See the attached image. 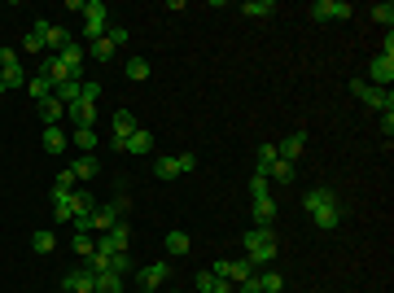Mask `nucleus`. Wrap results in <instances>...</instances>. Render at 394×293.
<instances>
[{"label": "nucleus", "mask_w": 394, "mask_h": 293, "mask_svg": "<svg viewBox=\"0 0 394 293\" xmlns=\"http://www.w3.org/2000/svg\"><path fill=\"white\" fill-rule=\"evenodd\" d=\"M303 145H307V136H303V132H294V136H285L281 145H276V154H281L285 162H298V158H303Z\"/></svg>", "instance_id": "obj_14"}, {"label": "nucleus", "mask_w": 394, "mask_h": 293, "mask_svg": "<svg viewBox=\"0 0 394 293\" xmlns=\"http://www.w3.org/2000/svg\"><path fill=\"white\" fill-rule=\"evenodd\" d=\"M40 75L49 79L53 88H62V84H75V75L66 70V62H62L57 53H44V62H40Z\"/></svg>", "instance_id": "obj_7"}, {"label": "nucleus", "mask_w": 394, "mask_h": 293, "mask_svg": "<svg viewBox=\"0 0 394 293\" xmlns=\"http://www.w3.org/2000/svg\"><path fill=\"white\" fill-rule=\"evenodd\" d=\"M70 245H75V254H79V259H88V254L97 250V241H92V232H75V237H70Z\"/></svg>", "instance_id": "obj_36"}, {"label": "nucleus", "mask_w": 394, "mask_h": 293, "mask_svg": "<svg viewBox=\"0 0 394 293\" xmlns=\"http://www.w3.org/2000/svg\"><path fill=\"white\" fill-rule=\"evenodd\" d=\"M276 158H281V154H276V145H259V171H267Z\"/></svg>", "instance_id": "obj_41"}, {"label": "nucleus", "mask_w": 394, "mask_h": 293, "mask_svg": "<svg viewBox=\"0 0 394 293\" xmlns=\"http://www.w3.org/2000/svg\"><path fill=\"white\" fill-rule=\"evenodd\" d=\"M351 97L364 101L368 110H377V114H394V97H390L386 88H373L368 79H351Z\"/></svg>", "instance_id": "obj_1"}, {"label": "nucleus", "mask_w": 394, "mask_h": 293, "mask_svg": "<svg viewBox=\"0 0 394 293\" xmlns=\"http://www.w3.org/2000/svg\"><path fill=\"white\" fill-rule=\"evenodd\" d=\"M70 171H75V180H92V175H97V158L83 154V158H75V167H70Z\"/></svg>", "instance_id": "obj_34"}, {"label": "nucleus", "mask_w": 394, "mask_h": 293, "mask_svg": "<svg viewBox=\"0 0 394 293\" xmlns=\"http://www.w3.org/2000/svg\"><path fill=\"white\" fill-rule=\"evenodd\" d=\"M0 79H5V92L9 88H27V70H22L18 53L5 49V44H0Z\"/></svg>", "instance_id": "obj_3"}, {"label": "nucleus", "mask_w": 394, "mask_h": 293, "mask_svg": "<svg viewBox=\"0 0 394 293\" xmlns=\"http://www.w3.org/2000/svg\"><path fill=\"white\" fill-rule=\"evenodd\" d=\"M123 70H127V79H131V84H145V79H149V62H145V57H131V62H127Z\"/></svg>", "instance_id": "obj_31"}, {"label": "nucleus", "mask_w": 394, "mask_h": 293, "mask_svg": "<svg viewBox=\"0 0 394 293\" xmlns=\"http://www.w3.org/2000/svg\"><path fill=\"white\" fill-rule=\"evenodd\" d=\"M373 22H381V27H394V5H390V0H386V5H373Z\"/></svg>", "instance_id": "obj_40"}, {"label": "nucleus", "mask_w": 394, "mask_h": 293, "mask_svg": "<svg viewBox=\"0 0 394 293\" xmlns=\"http://www.w3.org/2000/svg\"><path fill=\"white\" fill-rule=\"evenodd\" d=\"M303 206H307V215H316V210H325V206H342V197H338V189H307Z\"/></svg>", "instance_id": "obj_10"}, {"label": "nucleus", "mask_w": 394, "mask_h": 293, "mask_svg": "<svg viewBox=\"0 0 394 293\" xmlns=\"http://www.w3.org/2000/svg\"><path fill=\"white\" fill-rule=\"evenodd\" d=\"M31 245H35V254H53V245H57V237H53V228H40L31 237Z\"/></svg>", "instance_id": "obj_35"}, {"label": "nucleus", "mask_w": 394, "mask_h": 293, "mask_svg": "<svg viewBox=\"0 0 394 293\" xmlns=\"http://www.w3.org/2000/svg\"><path fill=\"white\" fill-rule=\"evenodd\" d=\"M188 250H193L188 232H180V228H175V232H166V254H188Z\"/></svg>", "instance_id": "obj_29"}, {"label": "nucleus", "mask_w": 394, "mask_h": 293, "mask_svg": "<svg viewBox=\"0 0 394 293\" xmlns=\"http://www.w3.org/2000/svg\"><path fill=\"white\" fill-rule=\"evenodd\" d=\"M153 175H158V180H175V175H180V158H158L153 162Z\"/></svg>", "instance_id": "obj_32"}, {"label": "nucleus", "mask_w": 394, "mask_h": 293, "mask_svg": "<svg viewBox=\"0 0 394 293\" xmlns=\"http://www.w3.org/2000/svg\"><path fill=\"white\" fill-rule=\"evenodd\" d=\"M311 219H316V228H325V232H329V228H338L342 219H346V206H325V210H316Z\"/></svg>", "instance_id": "obj_20"}, {"label": "nucleus", "mask_w": 394, "mask_h": 293, "mask_svg": "<svg viewBox=\"0 0 394 293\" xmlns=\"http://www.w3.org/2000/svg\"><path fill=\"white\" fill-rule=\"evenodd\" d=\"M381 136H386V145H390V136H394V114H381Z\"/></svg>", "instance_id": "obj_47"}, {"label": "nucleus", "mask_w": 394, "mask_h": 293, "mask_svg": "<svg viewBox=\"0 0 394 293\" xmlns=\"http://www.w3.org/2000/svg\"><path fill=\"white\" fill-rule=\"evenodd\" d=\"M110 31V18H83V40H101V35Z\"/></svg>", "instance_id": "obj_30"}, {"label": "nucleus", "mask_w": 394, "mask_h": 293, "mask_svg": "<svg viewBox=\"0 0 394 293\" xmlns=\"http://www.w3.org/2000/svg\"><path fill=\"white\" fill-rule=\"evenodd\" d=\"M105 35H110V44H114V49H123V44L131 40V31H127V27H110Z\"/></svg>", "instance_id": "obj_42"}, {"label": "nucleus", "mask_w": 394, "mask_h": 293, "mask_svg": "<svg viewBox=\"0 0 394 293\" xmlns=\"http://www.w3.org/2000/svg\"><path fill=\"white\" fill-rule=\"evenodd\" d=\"M62 289H66V293H92V289H97V272H88V267H75V272H66Z\"/></svg>", "instance_id": "obj_11"}, {"label": "nucleus", "mask_w": 394, "mask_h": 293, "mask_svg": "<svg viewBox=\"0 0 394 293\" xmlns=\"http://www.w3.org/2000/svg\"><path fill=\"white\" fill-rule=\"evenodd\" d=\"M22 49H27V53H44V44H40V40H35V35L27 31V35H22Z\"/></svg>", "instance_id": "obj_45"}, {"label": "nucleus", "mask_w": 394, "mask_h": 293, "mask_svg": "<svg viewBox=\"0 0 394 293\" xmlns=\"http://www.w3.org/2000/svg\"><path fill=\"white\" fill-rule=\"evenodd\" d=\"M166 276H171V267H166V263H149V267H140V272H136L140 289H149V293H158L166 285Z\"/></svg>", "instance_id": "obj_9"}, {"label": "nucleus", "mask_w": 394, "mask_h": 293, "mask_svg": "<svg viewBox=\"0 0 394 293\" xmlns=\"http://www.w3.org/2000/svg\"><path fill=\"white\" fill-rule=\"evenodd\" d=\"M97 97H101V84H88V79H83V97H79V101H92V105H97Z\"/></svg>", "instance_id": "obj_44"}, {"label": "nucleus", "mask_w": 394, "mask_h": 293, "mask_svg": "<svg viewBox=\"0 0 394 293\" xmlns=\"http://www.w3.org/2000/svg\"><path fill=\"white\" fill-rule=\"evenodd\" d=\"M127 241H131L127 224H114L110 232H101V237H97V250H92V254H101V259H118V254H127Z\"/></svg>", "instance_id": "obj_2"}, {"label": "nucleus", "mask_w": 394, "mask_h": 293, "mask_svg": "<svg viewBox=\"0 0 394 293\" xmlns=\"http://www.w3.org/2000/svg\"><path fill=\"white\" fill-rule=\"evenodd\" d=\"M136 114H131V110H118L114 114V119H110V149H114V154H123V145H127V136L131 132H136Z\"/></svg>", "instance_id": "obj_4"}, {"label": "nucleus", "mask_w": 394, "mask_h": 293, "mask_svg": "<svg viewBox=\"0 0 394 293\" xmlns=\"http://www.w3.org/2000/svg\"><path fill=\"white\" fill-rule=\"evenodd\" d=\"M368 84H373V88H386V92H390V84H394V57L377 53L373 62H368Z\"/></svg>", "instance_id": "obj_6"}, {"label": "nucleus", "mask_w": 394, "mask_h": 293, "mask_svg": "<svg viewBox=\"0 0 394 293\" xmlns=\"http://www.w3.org/2000/svg\"><path fill=\"white\" fill-rule=\"evenodd\" d=\"M40 119H44V127H57L66 119V105L57 101V97H49V101H40Z\"/></svg>", "instance_id": "obj_17"}, {"label": "nucleus", "mask_w": 394, "mask_h": 293, "mask_svg": "<svg viewBox=\"0 0 394 293\" xmlns=\"http://www.w3.org/2000/svg\"><path fill=\"white\" fill-rule=\"evenodd\" d=\"M232 293H263V285H259V276H250V280H241Z\"/></svg>", "instance_id": "obj_43"}, {"label": "nucleus", "mask_w": 394, "mask_h": 293, "mask_svg": "<svg viewBox=\"0 0 394 293\" xmlns=\"http://www.w3.org/2000/svg\"><path fill=\"white\" fill-rule=\"evenodd\" d=\"M237 285L232 280H223V276H215V272H201L197 276V293H232Z\"/></svg>", "instance_id": "obj_13"}, {"label": "nucleus", "mask_w": 394, "mask_h": 293, "mask_svg": "<svg viewBox=\"0 0 394 293\" xmlns=\"http://www.w3.org/2000/svg\"><path fill=\"white\" fill-rule=\"evenodd\" d=\"M241 241H245V254H250V250H259V245L276 241V232H272V228H259V224H254V228H245V237H241Z\"/></svg>", "instance_id": "obj_23"}, {"label": "nucleus", "mask_w": 394, "mask_h": 293, "mask_svg": "<svg viewBox=\"0 0 394 293\" xmlns=\"http://www.w3.org/2000/svg\"><path fill=\"white\" fill-rule=\"evenodd\" d=\"M75 171H62V175H57V180H53V202H62V197H70V193H75Z\"/></svg>", "instance_id": "obj_26"}, {"label": "nucleus", "mask_w": 394, "mask_h": 293, "mask_svg": "<svg viewBox=\"0 0 394 293\" xmlns=\"http://www.w3.org/2000/svg\"><path fill=\"white\" fill-rule=\"evenodd\" d=\"M259 285H263V293H285L281 272H263V276H259Z\"/></svg>", "instance_id": "obj_39"}, {"label": "nucleus", "mask_w": 394, "mask_h": 293, "mask_svg": "<svg viewBox=\"0 0 394 293\" xmlns=\"http://www.w3.org/2000/svg\"><path fill=\"white\" fill-rule=\"evenodd\" d=\"M75 149L92 154V149H97V132H92V127H79V132H75Z\"/></svg>", "instance_id": "obj_38"}, {"label": "nucleus", "mask_w": 394, "mask_h": 293, "mask_svg": "<svg viewBox=\"0 0 394 293\" xmlns=\"http://www.w3.org/2000/svg\"><path fill=\"white\" fill-rule=\"evenodd\" d=\"M188 171H197V154H180V175H188Z\"/></svg>", "instance_id": "obj_46"}, {"label": "nucleus", "mask_w": 394, "mask_h": 293, "mask_svg": "<svg viewBox=\"0 0 394 293\" xmlns=\"http://www.w3.org/2000/svg\"><path fill=\"white\" fill-rule=\"evenodd\" d=\"M140 293H149V289H140Z\"/></svg>", "instance_id": "obj_49"}, {"label": "nucleus", "mask_w": 394, "mask_h": 293, "mask_svg": "<svg viewBox=\"0 0 394 293\" xmlns=\"http://www.w3.org/2000/svg\"><path fill=\"white\" fill-rule=\"evenodd\" d=\"M276 215H281V210H276L272 197H259V202H254V224L259 228H272V224H276Z\"/></svg>", "instance_id": "obj_15"}, {"label": "nucleus", "mask_w": 394, "mask_h": 293, "mask_svg": "<svg viewBox=\"0 0 394 293\" xmlns=\"http://www.w3.org/2000/svg\"><path fill=\"white\" fill-rule=\"evenodd\" d=\"M70 197H75V193H70ZM70 197L53 202V224H75V206H70Z\"/></svg>", "instance_id": "obj_33"}, {"label": "nucleus", "mask_w": 394, "mask_h": 293, "mask_svg": "<svg viewBox=\"0 0 394 293\" xmlns=\"http://www.w3.org/2000/svg\"><path fill=\"white\" fill-rule=\"evenodd\" d=\"M250 197H254V202L259 197H272V180L263 171H254V180H250Z\"/></svg>", "instance_id": "obj_37"}, {"label": "nucleus", "mask_w": 394, "mask_h": 293, "mask_svg": "<svg viewBox=\"0 0 394 293\" xmlns=\"http://www.w3.org/2000/svg\"><path fill=\"white\" fill-rule=\"evenodd\" d=\"M0 97H5V79H0Z\"/></svg>", "instance_id": "obj_48"}, {"label": "nucleus", "mask_w": 394, "mask_h": 293, "mask_svg": "<svg viewBox=\"0 0 394 293\" xmlns=\"http://www.w3.org/2000/svg\"><path fill=\"white\" fill-rule=\"evenodd\" d=\"M92 293H123V276L118 272H97V289Z\"/></svg>", "instance_id": "obj_27"}, {"label": "nucleus", "mask_w": 394, "mask_h": 293, "mask_svg": "<svg viewBox=\"0 0 394 293\" xmlns=\"http://www.w3.org/2000/svg\"><path fill=\"white\" fill-rule=\"evenodd\" d=\"M44 149H49V154H66V149H70V140H66L62 127H44Z\"/></svg>", "instance_id": "obj_24"}, {"label": "nucleus", "mask_w": 394, "mask_h": 293, "mask_svg": "<svg viewBox=\"0 0 394 293\" xmlns=\"http://www.w3.org/2000/svg\"><path fill=\"white\" fill-rule=\"evenodd\" d=\"M210 272L215 276H223V280H232V285H241V280H250V276H254V263H250V259H215L210 263Z\"/></svg>", "instance_id": "obj_5"}, {"label": "nucleus", "mask_w": 394, "mask_h": 293, "mask_svg": "<svg viewBox=\"0 0 394 293\" xmlns=\"http://www.w3.org/2000/svg\"><path fill=\"white\" fill-rule=\"evenodd\" d=\"M241 14L245 18H272V14H276V5H272V0H245Z\"/></svg>", "instance_id": "obj_28"}, {"label": "nucleus", "mask_w": 394, "mask_h": 293, "mask_svg": "<svg viewBox=\"0 0 394 293\" xmlns=\"http://www.w3.org/2000/svg\"><path fill=\"white\" fill-rule=\"evenodd\" d=\"M27 92H31V101L40 105V101H49V97H53V84L40 75V70H35V75H27Z\"/></svg>", "instance_id": "obj_16"}, {"label": "nucleus", "mask_w": 394, "mask_h": 293, "mask_svg": "<svg viewBox=\"0 0 394 293\" xmlns=\"http://www.w3.org/2000/svg\"><path fill=\"white\" fill-rule=\"evenodd\" d=\"M311 18L316 22H342V18H351V5H346V0H316Z\"/></svg>", "instance_id": "obj_8"}, {"label": "nucleus", "mask_w": 394, "mask_h": 293, "mask_svg": "<svg viewBox=\"0 0 394 293\" xmlns=\"http://www.w3.org/2000/svg\"><path fill=\"white\" fill-rule=\"evenodd\" d=\"M88 57H97V62H114L118 49L110 44V35H101V40H92V44H88Z\"/></svg>", "instance_id": "obj_25"}, {"label": "nucleus", "mask_w": 394, "mask_h": 293, "mask_svg": "<svg viewBox=\"0 0 394 293\" xmlns=\"http://www.w3.org/2000/svg\"><path fill=\"white\" fill-rule=\"evenodd\" d=\"M66 119L75 123V132H79V127H92V123H97V105H92V101H75V105H66Z\"/></svg>", "instance_id": "obj_12"}, {"label": "nucleus", "mask_w": 394, "mask_h": 293, "mask_svg": "<svg viewBox=\"0 0 394 293\" xmlns=\"http://www.w3.org/2000/svg\"><path fill=\"white\" fill-rule=\"evenodd\" d=\"M57 57H62V62H66V70H70V75H75V79H79V70H83V57H88V53H83V49H79V44H75V40H70V44H66V49H62V53H57Z\"/></svg>", "instance_id": "obj_21"}, {"label": "nucleus", "mask_w": 394, "mask_h": 293, "mask_svg": "<svg viewBox=\"0 0 394 293\" xmlns=\"http://www.w3.org/2000/svg\"><path fill=\"white\" fill-rule=\"evenodd\" d=\"M263 175H267V180L276 184V189H281V184H294V162H285V158H276V162H272V167L263 171Z\"/></svg>", "instance_id": "obj_18"}, {"label": "nucleus", "mask_w": 394, "mask_h": 293, "mask_svg": "<svg viewBox=\"0 0 394 293\" xmlns=\"http://www.w3.org/2000/svg\"><path fill=\"white\" fill-rule=\"evenodd\" d=\"M153 149V136L145 132V127H136V132L127 136V145H123V154H149Z\"/></svg>", "instance_id": "obj_22"}, {"label": "nucleus", "mask_w": 394, "mask_h": 293, "mask_svg": "<svg viewBox=\"0 0 394 293\" xmlns=\"http://www.w3.org/2000/svg\"><path fill=\"white\" fill-rule=\"evenodd\" d=\"M70 206H75V219H88V215H92V210H97L101 202H97V197H92L88 189H75V197H70Z\"/></svg>", "instance_id": "obj_19"}]
</instances>
